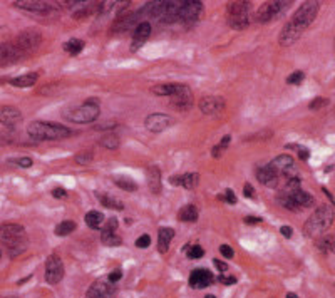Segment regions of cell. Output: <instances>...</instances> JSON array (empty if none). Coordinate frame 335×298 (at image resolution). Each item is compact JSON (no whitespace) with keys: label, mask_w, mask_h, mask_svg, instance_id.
Segmentation results:
<instances>
[{"label":"cell","mask_w":335,"mask_h":298,"mask_svg":"<svg viewBox=\"0 0 335 298\" xmlns=\"http://www.w3.org/2000/svg\"><path fill=\"white\" fill-rule=\"evenodd\" d=\"M99 144L106 149H117L119 148V137L116 134H106L101 137Z\"/></svg>","instance_id":"d590c367"},{"label":"cell","mask_w":335,"mask_h":298,"mask_svg":"<svg viewBox=\"0 0 335 298\" xmlns=\"http://www.w3.org/2000/svg\"><path fill=\"white\" fill-rule=\"evenodd\" d=\"M205 298H217V297H215V295H206Z\"/></svg>","instance_id":"9f6ffc18"},{"label":"cell","mask_w":335,"mask_h":298,"mask_svg":"<svg viewBox=\"0 0 335 298\" xmlns=\"http://www.w3.org/2000/svg\"><path fill=\"white\" fill-rule=\"evenodd\" d=\"M0 258H2V250H0Z\"/></svg>","instance_id":"6f0895ef"},{"label":"cell","mask_w":335,"mask_h":298,"mask_svg":"<svg viewBox=\"0 0 335 298\" xmlns=\"http://www.w3.org/2000/svg\"><path fill=\"white\" fill-rule=\"evenodd\" d=\"M101 114V106L98 102V99H86L84 104L77 107H72L71 111H67L64 114V117L71 122H76V124H89V122H94L96 119L99 117Z\"/></svg>","instance_id":"277c9868"},{"label":"cell","mask_w":335,"mask_h":298,"mask_svg":"<svg viewBox=\"0 0 335 298\" xmlns=\"http://www.w3.org/2000/svg\"><path fill=\"white\" fill-rule=\"evenodd\" d=\"M211 283H213V275H211L210 270L206 268H196L193 270L191 275H190V287L191 288H206L210 287Z\"/></svg>","instance_id":"ac0fdd59"},{"label":"cell","mask_w":335,"mask_h":298,"mask_svg":"<svg viewBox=\"0 0 335 298\" xmlns=\"http://www.w3.org/2000/svg\"><path fill=\"white\" fill-rule=\"evenodd\" d=\"M256 180H258L261 185H265L268 188H277V186H280V183H282V180L278 178V174L273 171L270 164L256 169Z\"/></svg>","instance_id":"ffe728a7"},{"label":"cell","mask_w":335,"mask_h":298,"mask_svg":"<svg viewBox=\"0 0 335 298\" xmlns=\"http://www.w3.org/2000/svg\"><path fill=\"white\" fill-rule=\"evenodd\" d=\"M200 109L203 114L215 116V114H220L224 109V99L218 98V96H203L200 99Z\"/></svg>","instance_id":"2e32d148"},{"label":"cell","mask_w":335,"mask_h":298,"mask_svg":"<svg viewBox=\"0 0 335 298\" xmlns=\"http://www.w3.org/2000/svg\"><path fill=\"white\" fill-rule=\"evenodd\" d=\"M149 245H151V236L149 235H143V236H139L136 240V246H137V248H141V250L149 248Z\"/></svg>","instance_id":"b9f144b4"},{"label":"cell","mask_w":335,"mask_h":298,"mask_svg":"<svg viewBox=\"0 0 335 298\" xmlns=\"http://www.w3.org/2000/svg\"><path fill=\"white\" fill-rule=\"evenodd\" d=\"M101 241L106 246H117L122 243L121 236L116 235V231H106V230H103V233H101Z\"/></svg>","instance_id":"836d02e7"},{"label":"cell","mask_w":335,"mask_h":298,"mask_svg":"<svg viewBox=\"0 0 335 298\" xmlns=\"http://www.w3.org/2000/svg\"><path fill=\"white\" fill-rule=\"evenodd\" d=\"M220 199L226 201V203H230V204H235L236 203V195L231 190H226L223 196H220Z\"/></svg>","instance_id":"7bdbcfd3"},{"label":"cell","mask_w":335,"mask_h":298,"mask_svg":"<svg viewBox=\"0 0 335 298\" xmlns=\"http://www.w3.org/2000/svg\"><path fill=\"white\" fill-rule=\"evenodd\" d=\"M288 149H297L298 151V158L302 159V161H307V159L310 158V151L307 148H300V146H295V144H287Z\"/></svg>","instance_id":"ab89813d"},{"label":"cell","mask_w":335,"mask_h":298,"mask_svg":"<svg viewBox=\"0 0 335 298\" xmlns=\"http://www.w3.org/2000/svg\"><path fill=\"white\" fill-rule=\"evenodd\" d=\"M263 219L261 218H258V216H246L245 218V223L246 224H258V223H261Z\"/></svg>","instance_id":"f5cc1de1"},{"label":"cell","mask_w":335,"mask_h":298,"mask_svg":"<svg viewBox=\"0 0 335 298\" xmlns=\"http://www.w3.org/2000/svg\"><path fill=\"white\" fill-rule=\"evenodd\" d=\"M8 164H13V166L17 168H22V169H27L30 168L32 164H34V161H32L30 158H27V156H24V158H15V159H8Z\"/></svg>","instance_id":"74e56055"},{"label":"cell","mask_w":335,"mask_h":298,"mask_svg":"<svg viewBox=\"0 0 335 298\" xmlns=\"http://www.w3.org/2000/svg\"><path fill=\"white\" fill-rule=\"evenodd\" d=\"M203 5L196 0H180V12H178V20L181 22H195L200 17Z\"/></svg>","instance_id":"5bb4252c"},{"label":"cell","mask_w":335,"mask_h":298,"mask_svg":"<svg viewBox=\"0 0 335 298\" xmlns=\"http://www.w3.org/2000/svg\"><path fill=\"white\" fill-rule=\"evenodd\" d=\"M173 124H174V119L171 116H168V114H163V112L149 114V116L144 119L146 129L151 131V132H163Z\"/></svg>","instance_id":"9a60e30c"},{"label":"cell","mask_w":335,"mask_h":298,"mask_svg":"<svg viewBox=\"0 0 335 298\" xmlns=\"http://www.w3.org/2000/svg\"><path fill=\"white\" fill-rule=\"evenodd\" d=\"M148 185L151 193H154V195L161 193V171L158 166H151L148 169Z\"/></svg>","instance_id":"484cf974"},{"label":"cell","mask_w":335,"mask_h":298,"mask_svg":"<svg viewBox=\"0 0 335 298\" xmlns=\"http://www.w3.org/2000/svg\"><path fill=\"white\" fill-rule=\"evenodd\" d=\"M22 112L15 106H3L0 107V124H3L5 127H10L13 129L15 126H19L22 122Z\"/></svg>","instance_id":"e0dca14e"},{"label":"cell","mask_w":335,"mask_h":298,"mask_svg":"<svg viewBox=\"0 0 335 298\" xmlns=\"http://www.w3.org/2000/svg\"><path fill=\"white\" fill-rule=\"evenodd\" d=\"M13 7L22 8V10H27V12H34V13H50L54 8L52 3L34 2V0H19V2H13Z\"/></svg>","instance_id":"44dd1931"},{"label":"cell","mask_w":335,"mask_h":298,"mask_svg":"<svg viewBox=\"0 0 335 298\" xmlns=\"http://www.w3.org/2000/svg\"><path fill=\"white\" fill-rule=\"evenodd\" d=\"M96 196H98L99 203L104 206V208H109V209H117V211H122L124 209V204H122V201H119L116 198H112L111 195H108V193H96Z\"/></svg>","instance_id":"4316f807"},{"label":"cell","mask_w":335,"mask_h":298,"mask_svg":"<svg viewBox=\"0 0 335 298\" xmlns=\"http://www.w3.org/2000/svg\"><path fill=\"white\" fill-rule=\"evenodd\" d=\"M151 34V24L149 22H139L136 27H134V34H132V44H131V49L132 50H137L143 45L146 40H148Z\"/></svg>","instance_id":"7402d4cb"},{"label":"cell","mask_w":335,"mask_h":298,"mask_svg":"<svg viewBox=\"0 0 335 298\" xmlns=\"http://www.w3.org/2000/svg\"><path fill=\"white\" fill-rule=\"evenodd\" d=\"M151 91H153V94H156V96L171 98V96L178 91V84H174V82H171V84H159V86H154Z\"/></svg>","instance_id":"1f68e13d"},{"label":"cell","mask_w":335,"mask_h":298,"mask_svg":"<svg viewBox=\"0 0 335 298\" xmlns=\"http://www.w3.org/2000/svg\"><path fill=\"white\" fill-rule=\"evenodd\" d=\"M25 57L27 56L24 54V50L15 44V40L0 44V66H10V64L19 62Z\"/></svg>","instance_id":"8fae6325"},{"label":"cell","mask_w":335,"mask_h":298,"mask_svg":"<svg viewBox=\"0 0 335 298\" xmlns=\"http://www.w3.org/2000/svg\"><path fill=\"white\" fill-rule=\"evenodd\" d=\"M52 196H54V198H57V199H61V198H66L67 193H66V190H64V188H54V190H52Z\"/></svg>","instance_id":"681fc988"},{"label":"cell","mask_w":335,"mask_h":298,"mask_svg":"<svg viewBox=\"0 0 335 298\" xmlns=\"http://www.w3.org/2000/svg\"><path fill=\"white\" fill-rule=\"evenodd\" d=\"M74 230H76V223L72 221V219H66V221L59 223L54 231H56L57 236H67V235H71Z\"/></svg>","instance_id":"e575fe53"},{"label":"cell","mask_w":335,"mask_h":298,"mask_svg":"<svg viewBox=\"0 0 335 298\" xmlns=\"http://www.w3.org/2000/svg\"><path fill=\"white\" fill-rule=\"evenodd\" d=\"M228 25L235 30H243L250 25V2L245 0H238V2H231L228 5L226 12Z\"/></svg>","instance_id":"8992f818"},{"label":"cell","mask_w":335,"mask_h":298,"mask_svg":"<svg viewBox=\"0 0 335 298\" xmlns=\"http://www.w3.org/2000/svg\"><path fill=\"white\" fill-rule=\"evenodd\" d=\"M270 166H272L273 171L278 174L280 180H283V181L297 176L295 163H293L292 156H288V154H282V156H278V158H275L273 161L270 163ZM283 181H282V185H283Z\"/></svg>","instance_id":"30bf717a"},{"label":"cell","mask_w":335,"mask_h":298,"mask_svg":"<svg viewBox=\"0 0 335 298\" xmlns=\"http://www.w3.org/2000/svg\"><path fill=\"white\" fill-rule=\"evenodd\" d=\"M64 278V263L59 255H50L45 261V282L57 285Z\"/></svg>","instance_id":"7c38bea8"},{"label":"cell","mask_w":335,"mask_h":298,"mask_svg":"<svg viewBox=\"0 0 335 298\" xmlns=\"http://www.w3.org/2000/svg\"><path fill=\"white\" fill-rule=\"evenodd\" d=\"M15 44L24 50L25 56H30L34 50H37V47L42 42V34L37 29H27L24 32H20L15 39Z\"/></svg>","instance_id":"9c48e42d"},{"label":"cell","mask_w":335,"mask_h":298,"mask_svg":"<svg viewBox=\"0 0 335 298\" xmlns=\"http://www.w3.org/2000/svg\"><path fill=\"white\" fill-rule=\"evenodd\" d=\"M27 132L32 139L35 141H52V139H64V137L71 136L69 127L57 124V122H49V121H32Z\"/></svg>","instance_id":"7a4b0ae2"},{"label":"cell","mask_w":335,"mask_h":298,"mask_svg":"<svg viewBox=\"0 0 335 298\" xmlns=\"http://www.w3.org/2000/svg\"><path fill=\"white\" fill-rule=\"evenodd\" d=\"M39 74L37 72H29V74H22L19 77H13V79H8V82L13 87H20V89H25V87H32L37 82Z\"/></svg>","instance_id":"d4e9b609"},{"label":"cell","mask_w":335,"mask_h":298,"mask_svg":"<svg viewBox=\"0 0 335 298\" xmlns=\"http://www.w3.org/2000/svg\"><path fill=\"white\" fill-rule=\"evenodd\" d=\"M280 233H282V235L285 236V238H292V233L293 231H292L290 226H282V228H280Z\"/></svg>","instance_id":"db71d44e"},{"label":"cell","mask_w":335,"mask_h":298,"mask_svg":"<svg viewBox=\"0 0 335 298\" xmlns=\"http://www.w3.org/2000/svg\"><path fill=\"white\" fill-rule=\"evenodd\" d=\"M287 298H298V295H295V293H287Z\"/></svg>","instance_id":"11a10c76"},{"label":"cell","mask_w":335,"mask_h":298,"mask_svg":"<svg viewBox=\"0 0 335 298\" xmlns=\"http://www.w3.org/2000/svg\"><path fill=\"white\" fill-rule=\"evenodd\" d=\"M0 243L7 246V250L27 246L25 228L17 223H5L0 226Z\"/></svg>","instance_id":"52a82bcc"},{"label":"cell","mask_w":335,"mask_h":298,"mask_svg":"<svg viewBox=\"0 0 335 298\" xmlns=\"http://www.w3.org/2000/svg\"><path fill=\"white\" fill-rule=\"evenodd\" d=\"M121 278H122V270H119V268L117 270H112V272L109 273V282H112V283L114 282H119Z\"/></svg>","instance_id":"7dc6e473"},{"label":"cell","mask_w":335,"mask_h":298,"mask_svg":"<svg viewBox=\"0 0 335 298\" xmlns=\"http://www.w3.org/2000/svg\"><path fill=\"white\" fill-rule=\"evenodd\" d=\"M86 224L93 230H99L104 226V214L99 211H89L86 214Z\"/></svg>","instance_id":"f546056e"},{"label":"cell","mask_w":335,"mask_h":298,"mask_svg":"<svg viewBox=\"0 0 335 298\" xmlns=\"http://www.w3.org/2000/svg\"><path fill=\"white\" fill-rule=\"evenodd\" d=\"M243 195H245L246 198H255V190L250 183H246V185L243 186Z\"/></svg>","instance_id":"c3c4849f"},{"label":"cell","mask_w":335,"mask_h":298,"mask_svg":"<svg viewBox=\"0 0 335 298\" xmlns=\"http://www.w3.org/2000/svg\"><path fill=\"white\" fill-rule=\"evenodd\" d=\"M93 158H94V154L91 153V151H84V153L76 154V163L86 166V164H89L91 161H93Z\"/></svg>","instance_id":"f35d334b"},{"label":"cell","mask_w":335,"mask_h":298,"mask_svg":"<svg viewBox=\"0 0 335 298\" xmlns=\"http://www.w3.org/2000/svg\"><path fill=\"white\" fill-rule=\"evenodd\" d=\"M317 248L324 253H335V235H324L317 240Z\"/></svg>","instance_id":"f1b7e54d"},{"label":"cell","mask_w":335,"mask_h":298,"mask_svg":"<svg viewBox=\"0 0 335 298\" xmlns=\"http://www.w3.org/2000/svg\"><path fill=\"white\" fill-rule=\"evenodd\" d=\"M171 183L173 185H180L183 188H186V190H195L200 183V174L198 173H186V174H183V176L173 178Z\"/></svg>","instance_id":"603a6c76"},{"label":"cell","mask_w":335,"mask_h":298,"mask_svg":"<svg viewBox=\"0 0 335 298\" xmlns=\"http://www.w3.org/2000/svg\"><path fill=\"white\" fill-rule=\"evenodd\" d=\"M114 185L124 191H136L137 190V185L134 183V180H132V178H127V176H116L114 178Z\"/></svg>","instance_id":"d6a6232c"},{"label":"cell","mask_w":335,"mask_h":298,"mask_svg":"<svg viewBox=\"0 0 335 298\" xmlns=\"http://www.w3.org/2000/svg\"><path fill=\"white\" fill-rule=\"evenodd\" d=\"M320 3L319 2H305L298 7V10L293 13V17L290 22H287L285 27L280 32V39L278 42L283 45V47H288L293 42H297L300 39V35L309 29L312 22L315 20L317 13H319Z\"/></svg>","instance_id":"6da1fadb"},{"label":"cell","mask_w":335,"mask_h":298,"mask_svg":"<svg viewBox=\"0 0 335 298\" xmlns=\"http://www.w3.org/2000/svg\"><path fill=\"white\" fill-rule=\"evenodd\" d=\"M213 263H215V267H217L222 273H223V272H226V270H228V265L224 263V261H222V260H218V258H217V260H213Z\"/></svg>","instance_id":"f907efd6"},{"label":"cell","mask_w":335,"mask_h":298,"mask_svg":"<svg viewBox=\"0 0 335 298\" xmlns=\"http://www.w3.org/2000/svg\"><path fill=\"white\" fill-rule=\"evenodd\" d=\"M205 255V250L201 248L200 245H193V246H188L186 248V256L190 260H196V258H201V256Z\"/></svg>","instance_id":"8d00e7d4"},{"label":"cell","mask_w":335,"mask_h":298,"mask_svg":"<svg viewBox=\"0 0 335 298\" xmlns=\"http://www.w3.org/2000/svg\"><path fill=\"white\" fill-rule=\"evenodd\" d=\"M174 238V230L173 228H159L158 231V250L159 253H166L169 245H171Z\"/></svg>","instance_id":"cb8c5ba5"},{"label":"cell","mask_w":335,"mask_h":298,"mask_svg":"<svg viewBox=\"0 0 335 298\" xmlns=\"http://www.w3.org/2000/svg\"><path fill=\"white\" fill-rule=\"evenodd\" d=\"M198 216H200V211H198V208H196L195 204H186L185 208H181L180 214H178V218H180L181 221H185V223L198 221Z\"/></svg>","instance_id":"83f0119b"},{"label":"cell","mask_w":335,"mask_h":298,"mask_svg":"<svg viewBox=\"0 0 335 298\" xmlns=\"http://www.w3.org/2000/svg\"><path fill=\"white\" fill-rule=\"evenodd\" d=\"M277 199L283 208L290 209V211H302V209L310 208V206L315 203L314 196L309 195V193H305V191H302V190L280 191Z\"/></svg>","instance_id":"5b68a950"},{"label":"cell","mask_w":335,"mask_h":298,"mask_svg":"<svg viewBox=\"0 0 335 298\" xmlns=\"http://www.w3.org/2000/svg\"><path fill=\"white\" fill-rule=\"evenodd\" d=\"M304 79H305V74H304V72H302V71H295V72H293V74L288 76L287 82H288V84H295V86H298Z\"/></svg>","instance_id":"60d3db41"},{"label":"cell","mask_w":335,"mask_h":298,"mask_svg":"<svg viewBox=\"0 0 335 298\" xmlns=\"http://www.w3.org/2000/svg\"><path fill=\"white\" fill-rule=\"evenodd\" d=\"M169 104L176 111H188L193 106V94L190 87L185 84H178V91L169 98Z\"/></svg>","instance_id":"4fadbf2b"},{"label":"cell","mask_w":335,"mask_h":298,"mask_svg":"<svg viewBox=\"0 0 335 298\" xmlns=\"http://www.w3.org/2000/svg\"><path fill=\"white\" fill-rule=\"evenodd\" d=\"M290 5V2H280V0H273V2H265L261 3V7L256 12V20L260 24H267V22L275 20L277 17L282 15L287 10V7Z\"/></svg>","instance_id":"ba28073f"},{"label":"cell","mask_w":335,"mask_h":298,"mask_svg":"<svg viewBox=\"0 0 335 298\" xmlns=\"http://www.w3.org/2000/svg\"><path fill=\"white\" fill-rule=\"evenodd\" d=\"M84 45H86L84 40H81V39H71V40H67V42L62 45V49L66 50L67 54H71V56H77L79 52H82Z\"/></svg>","instance_id":"4dcf8cb0"},{"label":"cell","mask_w":335,"mask_h":298,"mask_svg":"<svg viewBox=\"0 0 335 298\" xmlns=\"http://www.w3.org/2000/svg\"><path fill=\"white\" fill-rule=\"evenodd\" d=\"M117 219L116 218H109L108 221H104V226H103V230H106V231H116L117 230Z\"/></svg>","instance_id":"ee69618b"},{"label":"cell","mask_w":335,"mask_h":298,"mask_svg":"<svg viewBox=\"0 0 335 298\" xmlns=\"http://www.w3.org/2000/svg\"><path fill=\"white\" fill-rule=\"evenodd\" d=\"M220 282L224 283V285H233V283H236V278L235 277H224V275H222V277H220Z\"/></svg>","instance_id":"816d5d0a"},{"label":"cell","mask_w":335,"mask_h":298,"mask_svg":"<svg viewBox=\"0 0 335 298\" xmlns=\"http://www.w3.org/2000/svg\"><path fill=\"white\" fill-rule=\"evenodd\" d=\"M335 211L332 206L324 204L320 208H317L312 216L307 219L305 226H304V233L307 236H319L322 235L324 231H327L330 228V224L334 221Z\"/></svg>","instance_id":"3957f363"},{"label":"cell","mask_w":335,"mask_h":298,"mask_svg":"<svg viewBox=\"0 0 335 298\" xmlns=\"http://www.w3.org/2000/svg\"><path fill=\"white\" fill-rule=\"evenodd\" d=\"M220 253H222L224 258H233V255H235V251L230 245H222L220 246Z\"/></svg>","instance_id":"bcb514c9"},{"label":"cell","mask_w":335,"mask_h":298,"mask_svg":"<svg viewBox=\"0 0 335 298\" xmlns=\"http://www.w3.org/2000/svg\"><path fill=\"white\" fill-rule=\"evenodd\" d=\"M329 104V99H325V98H317V99H314L310 102V109H320V107H324V106H327Z\"/></svg>","instance_id":"f6af8a7d"},{"label":"cell","mask_w":335,"mask_h":298,"mask_svg":"<svg viewBox=\"0 0 335 298\" xmlns=\"http://www.w3.org/2000/svg\"><path fill=\"white\" fill-rule=\"evenodd\" d=\"M114 293V288L111 283L98 280L89 287V290L86 293V298H111Z\"/></svg>","instance_id":"d6986e66"}]
</instances>
